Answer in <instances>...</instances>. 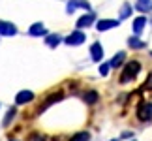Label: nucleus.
Wrapping results in <instances>:
<instances>
[{"label":"nucleus","instance_id":"nucleus-5","mask_svg":"<svg viewBox=\"0 0 152 141\" xmlns=\"http://www.w3.org/2000/svg\"><path fill=\"white\" fill-rule=\"evenodd\" d=\"M15 34H17V26L13 23L0 21V36H15Z\"/></svg>","mask_w":152,"mask_h":141},{"label":"nucleus","instance_id":"nucleus-7","mask_svg":"<svg viewBox=\"0 0 152 141\" xmlns=\"http://www.w3.org/2000/svg\"><path fill=\"white\" fill-rule=\"evenodd\" d=\"M90 58L94 62H100L102 58H103V47H102L100 42H94V43L90 45Z\"/></svg>","mask_w":152,"mask_h":141},{"label":"nucleus","instance_id":"nucleus-17","mask_svg":"<svg viewBox=\"0 0 152 141\" xmlns=\"http://www.w3.org/2000/svg\"><path fill=\"white\" fill-rule=\"evenodd\" d=\"M69 141H90V134L88 132H77L69 137Z\"/></svg>","mask_w":152,"mask_h":141},{"label":"nucleus","instance_id":"nucleus-25","mask_svg":"<svg viewBox=\"0 0 152 141\" xmlns=\"http://www.w3.org/2000/svg\"><path fill=\"white\" fill-rule=\"evenodd\" d=\"M132 141H135V139H132Z\"/></svg>","mask_w":152,"mask_h":141},{"label":"nucleus","instance_id":"nucleus-12","mask_svg":"<svg viewBox=\"0 0 152 141\" xmlns=\"http://www.w3.org/2000/svg\"><path fill=\"white\" fill-rule=\"evenodd\" d=\"M147 26V17H135V19H133V34H135V36H139V34L143 32V28Z\"/></svg>","mask_w":152,"mask_h":141},{"label":"nucleus","instance_id":"nucleus-20","mask_svg":"<svg viewBox=\"0 0 152 141\" xmlns=\"http://www.w3.org/2000/svg\"><path fill=\"white\" fill-rule=\"evenodd\" d=\"M15 113H17V111H15V107H11V109L8 111V115H6V119H4V126H8V124H10V120L15 117Z\"/></svg>","mask_w":152,"mask_h":141},{"label":"nucleus","instance_id":"nucleus-4","mask_svg":"<svg viewBox=\"0 0 152 141\" xmlns=\"http://www.w3.org/2000/svg\"><path fill=\"white\" fill-rule=\"evenodd\" d=\"M75 10H90L88 0H68L66 11H68V13H73Z\"/></svg>","mask_w":152,"mask_h":141},{"label":"nucleus","instance_id":"nucleus-18","mask_svg":"<svg viewBox=\"0 0 152 141\" xmlns=\"http://www.w3.org/2000/svg\"><path fill=\"white\" fill-rule=\"evenodd\" d=\"M85 102L86 104H96L98 102V92L96 90H88L85 94Z\"/></svg>","mask_w":152,"mask_h":141},{"label":"nucleus","instance_id":"nucleus-22","mask_svg":"<svg viewBox=\"0 0 152 141\" xmlns=\"http://www.w3.org/2000/svg\"><path fill=\"white\" fill-rule=\"evenodd\" d=\"M32 141H45V137H43V136H38V134H34V136H32Z\"/></svg>","mask_w":152,"mask_h":141},{"label":"nucleus","instance_id":"nucleus-23","mask_svg":"<svg viewBox=\"0 0 152 141\" xmlns=\"http://www.w3.org/2000/svg\"><path fill=\"white\" fill-rule=\"evenodd\" d=\"M147 89H152V73L148 75V79H147Z\"/></svg>","mask_w":152,"mask_h":141},{"label":"nucleus","instance_id":"nucleus-13","mask_svg":"<svg viewBox=\"0 0 152 141\" xmlns=\"http://www.w3.org/2000/svg\"><path fill=\"white\" fill-rule=\"evenodd\" d=\"M124 60H126V53L124 51H118L116 55L109 60V64H111V68H118V66H122L124 64Z\"/></svg>","mask_w":152,"mask_h":141},{"label":"nucleus","instance_id":"nucleus-3","mask_svg":"<svg viewBox=\"0 0 152 141\" xmlns=\"http://www.w3.org/2000/svg\"><path fill=\"white\" fill-rule=\"evenodd\" d=\"M85 40H86L85 32H81V30H73V32L69 34L68 38H64V42H66L68 45L75 47V45H81V43H85Z\"/></svg>","mask_w":152,"mask_h":141},{"label":"nucleus","instance_id":"nucleus-1","mask_svg":"<svg viewBox=\"0 0 152 141\" xmlns=\"http://www.w3.org/2000/svg\"><path fill=\"white\" fill-rule=\"evenodd\" d=\"M139 72H141V62H139V60L126 62V66H124V70H122V73H120V79H118L120 85L132 83V81L139 75Z\"/></svg>","mask_w":152,"mask_h":141},{"label":"nucleus","instance_id":"nucleus-10","mask_svg":"<svg viewBox=\"0 0 152 141\" xmlns=\"http://www.w3.org/2000/svg\"><path fill=\"white\" fill-rule=\"evenodd\" d=\"M60 100H62V92H53L51 96H47V100H45V102H43L42 105H39V113H42V111H45V109H47L51 104L60 102Z\"/></svg>","mask_w":152,"mask_h":141},{"label":"nucleus","instance_id":"nucleus-11","mask_svg":"<svg viewBox=\"0 0 152 141\" xmlns=\"http://www.w3.org/2000/svg\"><path fill=\"white\" fill-rule=\"evenodd\" d=\"M28 34H30V36H47V28H45L42 23H34V25L28 28Z\"/></svg>","mask_w":152,"mask_h":141},{"label":"nucleus","instance_id":"nucleus-16","mask_svg":"<svg viewBox=\"0 0 152 141\" xmlns=\"http://www.w3.org/2000/svg\"><path fill=\"white\" fill-rule=\"evenodd\" d=\"M135 8L139 11H152V0H137Z\"/></svg>","mask_w":152,"mask_h":141},{"label":"nucleus","instance_id":"nucleus-26","mask_svg":"<svg viewBox=\"0 0 152 141\" xmlns=\"http://www.w3.org/2000/svg\"><path fill=\"white\" fill-rule=\"evenodd\" d=\"M150 55H152V53H150Z\"/></svg>","mask_w":152,"mask_h":141},{"label":"nucleus","instance_id":"nucleus-2","mask_svg":"<svg viewBox=\"0 0 152 141\" xmlns=\"http://www.w3.org/2000/svg\"><path fill=\"white\" fill-rule=\"evenodd\" d=\"M137 119L141 122H150L152 120V104L150 102H141V104H139Z\"/></svg>","mask_w":152,"mask_h":141},{"label":"nucleus","instance_id":"nucleus-15","mask_svg":"<svg viewBox=\"0 0 152 141\" xmlns=\"http://www.w3.org/2000/svg\"><path fill=\"white\" fill-rule=\"evenodd\" d=\"M60 42H62V38L58 36V34H49V36L45 38V43H47V47H51V49H55Z\"/></svg>","mask_w":152,"mask_h":141},{"label":"nucleus","instance_id":"nucleus-21","mask_svg":"<svg viewBox=\"0 0 152 141\" xmlns=\"http://www.w3.org/2000/svg\"><path fill=\"white\" fill-rule=\"evenodd\" d=\"M109 70H111V64H109V62H105V64H102V66H100V73L105 77V75L109 73Z\"/></svg>","mask_w":152,"mask_h":141},{"label":"nucleus","instance_id":"nucleus-9","mask_svg":"<svg viewBox=\"0 0 152 141\" xmlns=\"http://www.w3.org/2000/svg\"><path fill=\"white\" fill-rule=\"evenodd\" d=\"M32 100H34V92L32 90H21V92H17V96H15V104L23 105V104L32 102Z\"/></svg>","mask_w":152,"mask_h":141},{"label":"nucleus","instance_id":"nucleus-8","mask_svg":"<svg viewBox=\"0 0 152 141\" xmlns=\"http://www.w3.org/2000/svg\"><path fill=\"white\" fill-rule=\"evenodd\" d=\"M94 21H96V15L92 13V11H88L86 15H83V17H79V19H77V30H81V28H85V26L88 28Z\"/></svg>","mask_w":152,"mask_h":141},{"label":"nucleus","instance_id":"nucleus-14","mask_svg":"<svg viewBox=\"0 0 152 141\" xmlns=\"http://www.w3.org/2000/svg\"><path fill=\"white\" fill-rule=\"evenodd\" d=\"M128 45H130L132 49H143V47H147V43H145L143 40H139V36L128 38Z\"/></svg>","mask_w":152,"mask_h":141},{"label":"nucleus","instance_id":"nucleus-19","mask_svg":"<svg viewBox=\"0 0 152 141\" xmlns=\"http://www.w3.org/2000/svg\"><path fill=\"white\" fill-rule=\"evenodd\" d=\"M132 6L130 4H124V6H122V10H120V19H128V17H130L132 15Z\"/></svg>","mask_w":152,"mask_h":141},{"label":"nucleus","instance_id":"nucleus-24","mask_svg":"<svg viewBox=\"0 0 152 141\" xmlns=\"http://www.w3.org/2000/svg\"><path fill=\"white\" fill-rule=\"evenodd\" d=\"M111 141H118V139H111Z\"/></svg>","mask_w":152,"mask_h":141},{"label":"nucleus","instance_id":"nucleus-6","mask_svg":"<svg viewBox=\"0 0 152 141\" xmlns=\"http://www.w3.org/2000/svg\"><path fill=\"white\" fill-rule=\"evenodd\" d=\"M120 23L116 21V19H102V21H98L96 23V28L100 32H105V30H111V28H115V26H118Z\"/></svg>","mask_w":152,"mask_h":141}]
</instances>
